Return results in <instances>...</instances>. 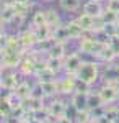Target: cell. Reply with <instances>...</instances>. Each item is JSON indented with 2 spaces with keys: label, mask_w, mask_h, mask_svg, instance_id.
Wrapping results in <instances>:
<instances>
[{
  "label": "cell",
  "mask_w": 119,
  "mask_h": 123,
  "mask_svg": "<svg viewBox=\"0 0 119 123\" xmlns=\"http://www.w3.org/2000/svg\"><path fill=\"white\" fill-rule=\"evenodd\" d=\"M83 61H85V59L82 57L80 51H72V53H69V54L64 57V74H67V76H75V74L78 72V69L82 67Z\"/></svg>",
  "instance_id": "5b68a950"
},
{
  "label": "cell",
  "mask_w": 119,
  "mask_h": 123,
  "mask_svg": "<svg viewBox=\"0 0 119 123\" xmlns=\"http://www.w3.org/2000/svg\"><path fill=\"white\" fill-rule=\"evenodd\" d=\"M93 122H95V123H113L106 115H104V117H101V118H98V120H93Z\"/></svg>",
  "instance_id": "d590c367"
},
{
  "label": "cell",
  "mask_w": 119,
  "mask_h": 123,
  "mask_svg": "<svg viewBox=\"0 0 119 123\" xmlns=\"http://www.w3.org/2000/svg\"><path fill=\"white\" fill-rule=\"evenodd\" d=\"M101 18H103V21H104V25H116V23H119V13L113 12V10L104 8Z\"/></svg>",
  "instance_id": "83f0119b"
},
{
  "label": "cell",
  "mask_w": 119,
  "mask_h": 123,
  "mask_svg": "<svg viewBox=\"0 0 119 123\" xmlns=\"http://www.w3.org/2000/svg\"><path fill=\"white\" fill-rule=\"evenodd\" d=\"M118 57H119V56L116 54V53H114V51H113V49H111L109 46H104V48H103V49L100 51V54L95 57V59H96L100 64H104V66H108V64H114Z\"/></svg>",
  "instance_id": "5bb4252c"
},
{
  "label": "cell",
  "mask_w": 119,
  "mask_h": 123,
  "mask_svg": "<svg viewBox=\"0 0 119 123\" xmlns=\"http://www.w3.org/2000/svg\"><path fill=\"white\" fill-rule=\"evenodd\" d=\"M2 2H8V3H13L15 0H2Z\"/></svg>",
  "instance_id": "ab89813d"
},
{
  "label": "cell",
  "mask_w": 119,
  "mask_h": 123,
  "mask_svg": "<svg viewBox=\"0 0 119 123\" xmlns=\"http://www.w3.org/2000/svg\"><path fill=\"white\" fill-rule=\"evenodd\" d=\"M104 8L106 7L103 5V2H98V0H88V2L83 3V7H82L83 13H88L92 17H101Z\"/></svg>",
  "instance_id": "7c38bea8"
},
{
  "label": "cell",
  "mask_w": 119,
  "mask_h": 123,
  "mask_svg": "<svg viewBox=\"0 0 119 123\" xmlns=\"http://www.w3.org/2000/svg\"><path fill=\"white\" fill-rule=\"evenodd\" d=\"M18 72L23 77H29V76L34 77V74H36V61L25 54L23 61H21V64H20V67H18Z\"/></svg>",
  "instance_id": "4fadbf2b"
},
{
  "label": "cell",
  "mask_w": 119,
  "mask_h": 123,
  "mask_svg": "<svg viewBox=\"0 0 119 123\" xmlns=\"http://www.w3.org/2000/svg\"><path fill=\"white\" fill-rule=\"evenodd\" d=\"M52 36H54L59 43H65V44H69V41H72L70 33H69V30H67V25H65V23H60L57 28L52 30Z\"/></svg>",
  "instance_id": "e0dca14e"
},
{
  "label": "cell",
  "mask_w": 119,
  "mask_h": 123,
  "mask_svg": "<svg viewBox=\"0 0 119 123\" xmlns=\"http://www.w3.org/2000/svg\"><path fill=\"white\" fill-rule=\"evenodd\" d=\"M59 5H60V8L67 12V13H75L77 10L80 8V5H82V2L80 0H59Z\"/></svg>",
  "instance_id": "cb8c5ba5"
},
{
  "label": "cell",
  "mask_w": 119,
  "mask_h": 123,
  "mask_svg": "<svg viewBox=\"0 0 119 123\" xmlns=\"http://www.w3.org/2000/svg\"><path fill=\"white\" fill-rule=\"evenodd\" d=\"M16 18V12H15V7L13 3H8V2H2V15H0V21H2V30L5 28L7 25L13 23Z\"/></svg>",
  "instance_id": "30bf717a"
},
{
  "label": "cell",
  "mask_w": 119,
  "mask_h": 123,
  "mask_svg": "<svg viewBox=\"0 0 119 123\" xmlns=\"http://www.w3.org/2000/svg\"><path fill=\"white\" fill-rule=\"evenodd\" d=\"M90 115H92V120H98L101 117H104L106 115V105H101V107H96V108L90 110Z\"/></svg>",
  "instance_id": "4dcf8cb0"
},
{
  "label": "cell",
  "mask_w": 119,
  "mask_h": 123,
  "mask_svg": "<svg viewBox=\"0 0 119 123\" xmlns=\"http://www.w3.org/2000/svg\"><path fill=\"white\" fill-rule=\"evenodd\" d=\"M33 5L34 3H18V2H13V7H15V12H16V17L20 18H28V15H29V12L33 8Z\"/></svg>",
  "instance_id": "d4e9b609"
},
{
  "label": "cell",
  "mask_w": 119,
  "mask_h": 123,
  "mask_svg": "<svg viewBox=\"0 0 119 123\" xmlns=\"http://www.w3.org/2000/svg\"><path fill=\"white\" fill-rule=\"evenodd\" d=\"M116 36H119V23H116Z\"/></svg>",
  "instance_id": "f35d334b"
},
{
  "label": "cell",
  "mask_w": 119,
  "mask_h": 123,
  "mask_svg": "<svg viewBox=\"0 0 119 123\" xmlns=\"http://www.w3.org/2000/svg\"><path fill=\"white\" fill-rule=\"evenodd\" d=\"M65 25H67V30H69L70 38H72V39H77V41H78V39H82L83 36H85V31H83V28L78 25V21H77L75 18H73V20H69Z\"/></svg>",
  "instance_id": "ac0fdd59"
},
{
  "label": "cell",
  "mask_w": 119,
  "mask_h": 123,
  "mask_svg": "<svg viewBox=\"0 0 119 123\" xmlns=\"http://www.w3.org/2000/svg\"><path fill=\"white\" fill-rule=\"evenodd\" d=\"M25 57V53L15 51L8 46H2V72L3 71H18Z\"/></svg>",
  "instance_id": "7a4b0ae2"
},
{
  "label": "cell",
  "mask_w": 119,
  "mask_h": 123,
  "mask_svg": "<svg viewBox=\"0 0 119 123\" xmlns=\"http://www.w3.org/2000/svg\"><path fill=\"white\" fill-rule=\"evenodd\" d=\"M43 2H54V0H43Z\"/></svg>",
  "instance_id": "60d3db41"
},
{
  "label": "cell",
  "mask_w": 119,
  "mask_h": 123,
  "mask_svg": "<svg viewBox=\"0 0 119 123\" xmlns=\"http://www.w3.org/2000/svg\"><path fill=\"white\" fill-rule=\"evenodd\" d=\"M104 7H106L108 10H113V12L119 13V0H106Z\"/></svg>",
  "instance_id": "d6a6232c"
},
{
  "label": "cell",
  "mask_w": 119,
  "mask_h": 123,
  "mask_svg": "<svg viewBox=\"0 0 119 123\" xmlns=\"http://www.w3.org/2000/svg\"><path fill=\"white\" fill-rule=\"evenodd\" d=\"M101 105H104V102H103V98H101L100 92H98V90H92V92L88 94V108L93 110V108L101 107Z\"/></svg>",
  "instance_id": "4316f807"
},
{
  "label": "cell",
  "mask_w": 119,
  "mask_h": 123,
  "mask_svg": "<svg viewBox=\"0 0 119 123\" xmlns=\"http://www.w3.org/2000/svg\"><path fill=\"white\" fill-rule=\"evenodd\" d=\"M108 46L119 56V36H113V38L109 39V44H108Z\"/></svg>",
  "instance_id": "836d02e7"
},
{
  "label": "cell",
  "mask_w": 119,
  "mask_h": 123,
  "mask_svg": "<svg viewBox=\"0 0 119 123\" xmlns=\"http://www.w3.org/2000/svg\"><path fill=\"white\" fill-rule=\"evenodd\" d=\"M31 87H33V85L29 84V82H26V80H21V82L18 84V87H16L13 92L18 95L21 100H28V98L31 97Z\"/></svg>",
  "instance_id": "7402d4cb"
},
{
  "label": "cell",
  "mask_w": 119,
  "mask_h": 123,
  "mask_svg": "<svg viewBox=\"0 0 119 123\" xmlns=\"http://www.w3.org/2000/svg\"><path fill=\"white\" fill-rule=\"evenodd\" d=\"M57 43V39L52 36V38H47V39H41L39 43H38V46H36V49L41 53V54H44V56L47 57V53L54 48V44Z\"/></svg>",
  "instance_id": "603a6c76"
},
{
  "label": "cell",
  "mask_w": 119,
  "mask_h": 123,
  "mask_svg": "<svg viewBox=\"0 0 119 123\" xmlns=\"http://www.w3.org/2000/svg\"><path fill=\"white\" fill-rule=\"evenodd\" d=\"M57 79H59V76L55 74L54 71H51L47 66L43 67L41 71H38L36 74H34V80H36V82H41V84H43V82H54Z\"/></svg>",
  "instance_id": "9a60e30c"
},
{
  "label": "cell",
  "mask_w": 119,
  "mask_h": 123,
  "mask_svg": "<svg viewBox=\"0 0 119 123\" xmlns=\"http://www.w3.org/2000/svg\"><path fill=\"white\" fill-rule=\"evenodd\" d=\"M20 38H21V44H23L25 53L29 51V49H34L38 46V43H39V36L36 35V31L33 28H28L25 31H21L20 33Z\"/></svg>",
  "instance_id": "9c48e42d"
},
{
  "label": "cell",
  "mask_w": 119,
  "mask_h": 123,
  "mask_svg": "<svg viewBox=\"0 0 119 123\" xmlns=\"http://www.w3.org/2000/svg\"><path fill=\"white\" fill-rule=\"evenodd\" d=\"M21 74H20L18 71H10V72H2V80H0V87H2V90H5V92H13L18 84L23 80L21 79Z\"/></svg>",
  "instance_id": "8992f818"
},
{
  "label": "cell",
  "mask_w": 119,
  "mask_h": 123,
  "mask_svg": "<svg viewBox=\"0 0 119 123\" xmlns=\"http://www.w3.org/2000/svg\"><path fill=\"white\" fill-rule=\"evenodd\" d=\"M113 123H119V113L114 117V120H113Z\"/></svg>",
  "instance_id": "74e56055"
},
{
  "label": "cell",
  "mask_w": 119,
  "mask_h": 123,
  "mask_svg": "<svg viewBox=\"0 0 119 123\" xmlns=\"http://www.w3.org/2000/svg\"><path fill=\"white\" fill-rule=\"evenodd\" d=\"M103 48H104V44H101L100 41L95 38L93 33H85V36L82 39H78V51L82 54H90V56L96 57Z\"/></svg>",
  "instance_id": "3957f363"
},
{
  "label": "cell",
  "mask_w": 119,
  "mask_h": 123,
  "mask_svg": "<svg viewBox=\"0 0 119 123\" xmlns=\"http://www.w3.org/2000/svg\"><path fill=\"white\" fill-rule=\"evenodd\" d=\"M100 66L101 64L96 59H93V61H83L82 67L78 69V72L75 74V77H77L78 80H83V82H87V84H90L93 87L101 77Z\"/></svg>",
  "instance_id": "6da1fadb"
},
{
  "label": "cell",
  "mask_w": 119,
  "mask_h": 123,
  "mask_svg": "<svg viewBox=\"0 0 119 123\" xmlns=\"http://www.w3.org/2000/svg\"><path fill=\"white\" fill-rule=\"evenodd\" d=\"M69 53H67V44L65 43H55L54 48L47 53V57H55V59H64Z\"/></svg>",
  "instance_id": "44dd1931"
},
{
  "label": "cell",
  "mask_w": 119,
  "mask_h": 123,
  "mask_svg": "<svg viewBox=\"0 0 119 123\" xmlns=\"http://www.w3.org/2000/svg\"><path fill=\"white\" fill-rule=\"evenodd\" d=\"M29 23H31V28H39V26H43V25H47L46 21V10H34L33 13H31V20H29Z\"/></svg>",
  "instance_id": "d6986e66"
},
{
  "label": "cell",
  "mask_w": 119,
  "mask_h": 123,
  "mask_svg": "<svg viewBox=\"0 0 119 123\" xmlns=\"http://www.w3.org/2000/svg\"><path fill=\"white\" fill-rule=\"evenodd\" d=\"M11 113H13V108H11V105L8 104V100L2 98V105H0V117H2V118H7V117H10Z\"/></svg>",
  "instance_id": "f546056e"
},
{
  "label": "cell",
  "mask_w": 119,
  "mask_h": 123,
  "mask_svg": "<svg viewBox=\"0 0 119 123\" xmlns=\"http://www.w3.org/2000/svg\"><path fill=\"white\" fill-rule=\"evenodd\" d=\"M75 92H82V94H90L92 92V85L83 82V80H78L77 79V87H75Z\"/></svg>",
  "instance_id": "1f68e13d"
},
{
  "label": "cell",
  "mask_w": 119,
  "mask_h": 123,
  "mask_svg": "<svg viewBox=\"0 0 119 123\" xmlns=\"http://www.w3.org/2000/svg\"><path fill=\"white\" fill-rule=\"evenodd\" d=\"M70 105L73 107L75 112H87L88 108V94H82V92H75L70 95Z\"/></svg>",
  "instance_id": "8fae6325"
},
{
  "label": "cell",
  "mask_w": 119,
  "mask_h": 123,
  "mask_svg": "<svg viewBox=\"0 0 119 123\" xmlns=\"http://www.w3.org/2000/svg\"><path fill=\"white\" fill-rule=\"evenodd\" d=\"M34 31H36L38 36H39V41H41V39L52 38V28H51L49 25H43V26H39V28H34Z\"/></svg>",
  "instance_id": "f1b7e54d"
},
{
  "label": "cell",
  "mask_w": 119,
  "mask_h": 123,
  "mask_svg": "<svg viewBox=\"0 0 119 123\" xmlns=\"http://www.w3.org/2000/svg\"><path fill=\"white\" fill-rule=\"evenodd\" d=\"M46 102H47V112H49L51 117L60 118V117L67 115V104H65L64 100H60L59 97H55V98H46Z\"/></svg>",
  "instance_id": "ba28073f"
},
{
  "label": "cell",
  "mask_w": 119,
  "mask_h": 123,
  "mask_svg": "<svg viewBox=\"0 0 119 123\" xmlns=\"http://www.w3.org/2000/svg\"><path fill=\"white\" fill-rule=\"evenodd\" d=\"M59 84V94L60 95H73L75 94V87H77V77L75 76H67L64 74L62 77L57 79Z\"/></svg>",
  "instance_id": "52a82bcc"
},
{
  "label": "cell",
  "mask_w": 119,
  "mask_h": 123,
  "mask_svg": "<svg viewBox=\"0 0 119 123\" xmlns=\"http://www.w3.org/2000/svg\"><path fill=\"white\" fill-rule=\"evenodd\" d=\"M46 66L54 71L59 76L60 72H64V59H55V57H46Z\"/></svg>",
  "instance_id": "484cf974"
},
{
  "label": "cell",
  "mask_w": 119,
  "mask_h": 123,
  "mask_svg": "<svg viewBox=\"0 0 119 123\" xmlns=\"http://www.w3.org/2000/svg\"><path fill=\"white\" fill-rule=\"evenodd\" d=\"M98 2H103V0H98Z\"/></svg>",
  "instance_id": "b9f144b4"
},
{
  "label": "cell",
  "mask_w": 119,
  "mask_h": 123,
  "mask_svg": "<svg viewBox=\"0 0 119 123\" xmlns=\"http://www.w3.org/2000/svg\"><path fill=\"white\" fill-rule=\"evenodd\" d=\"M73 122H75V120L70 118V117H67V115H64V117H60V118L55 120V123H73Z\"/></svg>",
  "instance_id": "e575fe53"
},
{
  "label": "cell",
  "mask_w": 119,
  "mask_h": 123,
  "mask_svg": "<svg viewBox=\"0 0 119 123\" xmlns=\"http://www.w3.org/2000/svg\"><path fill=\"white\" fill-rule=\"evenodd\" d=\"M104 105H113L119 102V85L111 80H103V85L98 89Z\"/></svg>",
  "instance_id": "277c9868"
},
{
  "label": "cell",
  "mask_w": 119,
  "mask_h": 123,
  "mask_svg": "<svg viewBox=\"0 0 119 123\" xmlns=\"http://www.w3.org/2000/svg\"><path fill=\"white\" fill-rule=\"evenodd\" d=\"M46 21H47V25H49L52 30L57 28V26L62 23L60 15H59V12H57L55 8H46Z\"/></svg>",
  "instance_id": "ffe728a7"
},
{
  "label": "cell",
  "mask_w": 119,
  "mask_h": 123,
  "mask_svg": "<svg viewBox=\"0 0 119 123\" xmlns=\"http://www.w3.org/2000/svg\"><path fill=\"white\" fill-rule=\"evenodd\" d=\"M18 3H33V0H15Z\"/></svg>",
  "instance_id": "8d00e7d4"
},
{
  "label": "cell",
  "mask_w": 119,
  "mask_h": 123,
  "mask_svg": "<svg viewBox=\"0 0 119 123\" xmlns=\"http://www.w3.org/2000/svg\"><path fill=\"white\" fill-rule=\"evenodd\" d=\"M95 18L96 17H92L88 13H80L75 20L78 21V25L83 28L85 33H93V30H95Z\"/></svg>",
  "instance_id": "2e32d148"
}]
</instances>
